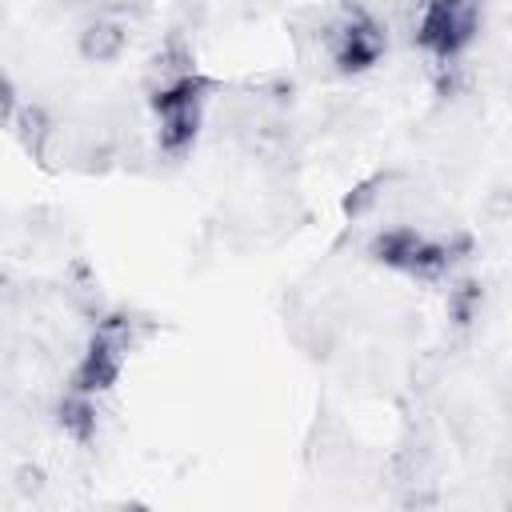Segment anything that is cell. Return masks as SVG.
<instances>
[{"instance_id": "6da1fadb", "label": "cell", "mask_w": 512, "mask_h": 512, "mask_svg": "<svg viewBox=\"0 0 512 512\" xmlns=\"http://www.w3.org/2000/svg\"><path fill=\"white\" fill-rule=\"evenodd\" d=\"M480 24H484V0H428L416 16L412 40L420 52L448 64L476 44Z\"/></svg>"}]
</instances>
